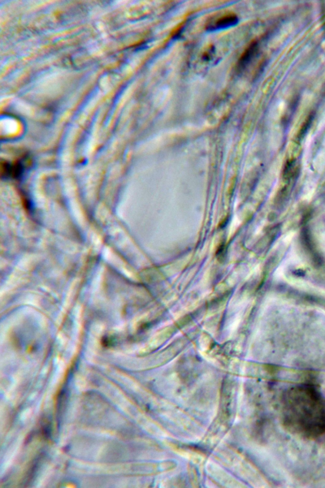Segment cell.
Returning a JSON list of instances; mask_svg holds the SVG:
<instances>
[{"instance_id":"1","label":"cell","mask_w":325,"mask_h":488,"mask_svg":"<svg viewBox=\"0 0 325 488\" xmlns=\"http://www.w3.org/2000/svg\"><path fill=\"white\" fill-rule=\"evenodd\" d=\"M282 421L296 435L316 439L325 435V398L309 385L296 386L282 400Z\"/></svg>"},{"instance_id":"3","label":"cell","mask_w":325,"mask_h":488,"mask_svg":"<svg viewBox=\"0 0 325 488\" xmlns=\"http://www.w3.org/2000/svg\"><path fill=\"white\" fill-rule=\"evenodd\" d=\"M257 50H258V43L256 42L252 43L240 57L237 64V71L241 72L246 68L247 65L251 63V60L256 55Z\"/></svg>"},{"instance_id":"2","label":"cell","mask_w":325,"mask_h":488,"mask_svg":"<svg viewBox=\"0 0 325 488\" xmlns=\"http://www.w3.org/2000/svg\"><path fill=\"white\" fill-rule=\"evenodd\" d=\"M239 19L236 15L233 14H227L218 18L216 20L211 22L207 25V30L209 31H217L224 30L236 25Z\"/></svg>"}]
</instances>
